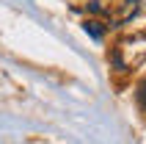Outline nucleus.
I'll return each mask as SVG.
<instances>
[{
    "label": "nucleus",
    "mask_w": 146,
    "mask_h": 144,
    "mask_svg": "<svg viewBox=\"0 0 146 144\" xmlns=\"http://www.w3.org/2000/svg\"><path fill=\"white\" fill-rule=\"evenodd\" d=\"M86 31H88L94 39H99V36H102V28H99V22H86Z\"/></svg>",
    "instance_id": "2"
},
{
    "label": "nucleus",
    "mask_w": 146,
    "mask_h": 144,
    "mask_svg": "<svg viewBox=\"0 0 146 144\" xmlns=\"http://www.w3.org/2000/svg\"><path fill=\"white\" fill-rule=\"evenodd\" d=\"M135 97H138V105H141V108L146 111V80H143V83L138 86V94H135Z\"/></svg>",
    "instance_id": "1"
}]
</instances>
